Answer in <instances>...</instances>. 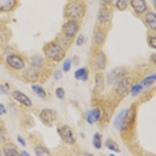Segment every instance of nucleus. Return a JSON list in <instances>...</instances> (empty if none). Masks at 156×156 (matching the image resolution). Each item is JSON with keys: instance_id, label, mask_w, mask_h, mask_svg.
Listing matches in <instances>:
<instances>
[{"instance_id": "f257e3e1", "label": "nucleus", "mask_w": 156, "mask_h": 156, "mask_svg": "<svg viewBox=\"0 0 156 156\" xmlns=\"http://www.w3.org/2000/svg\"><path fill=\"white\" fill-rule=\"evenodd\" d=\"M136 119V106L125 108L118 113L114 120V126L121 133L128 131L134 125Z\"/></svg>"}, {"instance_id": "f03ea898", "label": "nucleus", "mask_w": 156, "mask_h": 156, "mask_svg": "<svg viewBox=\"0 0 156 156\" xmlns=\"http://www.w3.org/2000/svg\"><path fill=\"white\" fill-rule=\"evenodd\" d=\"M43 54L44 58L50 62L58 63L66 58V48L62 46L56 41H51L44 44L43 47Z\"/></svg>"}, {"instance_id": "7ed1b4c3", "label": "nucleus", "mask_w": 156, "mask_h": 156, "mask_svg": "<svg viewBox=\"0 0 156 156\" xmlns=\"http://www.w3.org/2000/svg\"><path fill=\"white\" fill-rule=\"evenodd\" d=\"M87 7L84 2L80 0H71L65 6L64 15L66 20H76L81 21L84 17Z\"/></svg>"}, {"instance_id": "20e7f679", "label": "nucleus", "mask_w": 156, "mask_h": 156, "mask_svg": "<svg viewBox=\"0 0 156 156\" xmlns=\"http://www.w3.org/2000/svg\"><path fill=\"white\" fill-rule=\"evenodd\" d=\"M4 62L12 72H21L27 67V60L24 56L19 53H8L4 58Z\"/></svg>"}, {"instance_id": "39448f33", "label": "nucleus", "mask_w": 156, "mask_h": 156, "mask_svg": "<svg viewBox=\"0 0 156 156\" xmlns=\"http://www.w3.org/2000/svg\"><path fill=\"white\" fill-rule=\"evenodd\" d=\"M57 133L60 136L61 140L69 145H74L76 143L77 137L75 131L70 126L67 124H58L56 128Z\"/></svg>"}, {"instance_id": "423d86ee", "label": "nucleus", "mask_w": 156, "mask_h": 156, "mask_svg": "<svg viewBox=\"0 0 156 156\" xmlns=\"http://www.w3.org/2000/svg\"><path fill=\"white\" fill-rule=\"evenodd\" d=\"M80 27H81V23L80 20H66V21L62 24L60 33H62L66 37L74 40L80 31Z\"/></svg>"}, {"instance_id": "0eeeda50", "label": "nucleus", "mask_w": 156, "mask_h": 156, "mask_svg": "<svg viewBox=\"0 0 156 156\" xmlns=\"http://www.w3.org/2000/svg\"><path fill=\"white\" fill-rule=\"evenodd\" d=\"M112 16H113V12L110 6L101 5L97 13V25L108 29L112 20Z\"/></svg>"}, {"instance_id": "6e6552de", "label": "nucleus", "mask_w": 156, "mask_h": 156, "mask_svg": "<svg viewBox=\"0 0 156 156\" xmlns=\"http://www.w3.org/2000/svg\"><path fill=\"white\" fill-rule=\"evenodd\" d=\"M108 30V28L96 25L92 35V44L94 48H101L106 41Z\"/></svg>"}, {"instance_id": "1a4fd4ad", "label": "nucleus", "mask_w": 156, "mask_h": 156, "mask_svg": "<svg viewBox=\"0 0 156 156\" xmlns=\"http://www.w3.org/2000/svg\"><path fill=\"white\" fill-rule=\"evenodd\" d=\"M132 86V80L130 77L123 76L118 80L114 88L115 95L119 98H124L129 94Z\"/></svg>"}, {"instance_id": "9d476101", "label": "nucleus", "mask_w": 156, "mask_h": 156, "mask_svg": "<svg viewBox=\"0 0 156 156\" xmlns=\"http://www.w3.org/2000/svg\"><path fill=\"white\" fill-rule=\"evenodd\" d=\"M92 64L98 72L105 70L107 66V57L101 48H94L92 53Z\"/></svg>"}, {"instance_id": "9b49d317", "label": "nucleus", "mask_w": 156, "mask_h": 156, "mask_svg": "<svg viewBox=\"0 0 156 156\" xmlns=\"http://www.w3.org/2000/svg\"><path fill=\"white\" fill-rule=\"evenodd\" d=\"M21 77L25 82L34 83L39 81L41 79V71L40 69L31 66H27L21 72Z\"/></svg>"}, {"instance_id": "f8f14e48", "label": "nucleus", "mask_w": 156, "mask_h": 156, "mask_svg": "<svg viewBox=\"0 0 156 156\" xmlns=\"http://www.w3.org/2000/svg\"><path fill=\"white\" fill-rule=\"evenodd\" d=\"M39 118L44 125L51 126H53L57 121L58 114L56 111L51 108H43L39 113Z\"/></svg>"}, {"instance_id": "ddd939ff", "label": "nucleus", "mask_w": 156, "mask_h": 156, "mask_svg": "<svg viewBox=\"0 0 156 156\" xmlns=\"http://www.w3.org/2000/svg\"><path fill=\"white\" fill-rule=\"evenodd\" d=\"M10 96L15 101L18 102L19 104L23 105V106L27 107V108H30V107L32 106L31 99L27 94L22 92L21 90H12L10 93Z\"/></svg>"}, {"instance_id": "4468645a", "label": "nucleus", "mask_w": 156, "mask_h": 156, "mask_svg": "<svg viewBox=\"0 0 156 156\" xmlns=\"http://www.w3.org/2000/svg\"><path fill=\"white\" fill-rule=\"evenodd\" d=\"M129 5H130L133 12L138 16H143L148 10L146 0H129Z\"/></svg>"}, {"instance_id": "2eb2a0df", "label": "nucleus", "mask_w": 156, "mask_h": 156, "mask_svg": "<svg viewBox=\"0 0 156 156\" xmlns=\"http://www.w3.org/2000/svg\"><path fill=\"white\" fill-rule=\"evenodd\" d=\"M2 151L5 156H20V151L17 146L11 142L10 140L2 143Z\"/></svg>"}, {"instance_id": "dca6fc26", "label": "nucleus", "mask_w": 156, "mask_h": 156, "mask_svg": "<svg viewBox=\"0 0 156 156\" xmlns=\"http://www.w3.org/2000/svg\"><path fill=\"white\" fill-rule=\"evenodd\" d=\"M19 5L18 0H0V13L13 12Z\"/></svg>"}, {"instance_id": "f3484780", "label": "nucleus", "mask_w": 156, "mask_h": 156, "mask_svg": "<svg viewBox=\"0 0 156 156\" xmlns=\"http://www.w3.org/2000/svg\"><path fill=\"white\" fill-rule=\"evenodd\" d=\"M143 20L150 31L155 32L156 30V13L153 11H147L143 15Z\"/></svg>"}, {"instance_id": "a211bd4d", "label": "nucleus", "mask_w": 156, "mask_h": 156, "mask_svg": "<svg viewBox=\"0 0 156 156\" xmlns=\"http://www.w3.org/2000/svg\"><path fill=\"white\" fill-rule=\"evenodd\" d=\"M105 88V77L101 71L98 72L94 76V91L97 94L102 92Z\"/></svg>"}, {"instance_id": "6ab92c4d", "label": "nucleus", "mask_w": 156, "mask_h": 156, "mask_svg": "<svg viewBox=\"0 0 156 156\" xmlns=\"http://www.w3.org/2000/svg\"><path fill=\"white\" fill-rule=\"evenodd\" d=\"M28 62L30 66L37 68L38 69H41L44 67V65H45V58L41 55L36 54V55H32L29 58Z\"/></svg>"}, {"instance_id": "aec40b11", "label": "nucleus", "mask_w": 156, "mask_h": 156, "mask_svg": "<svg viewBox=\"0 0 156 156\" xmlns=\"http://www.w3.org/2000/svg\"><path fill=\"white\" fill-rule=\"evenodd\" d=\"M101 116V110L99 108H94L87 112L86 114V121L87 123L93 125L99 120Z\"/></svg>"}, {"instance_id": "412c9836", "label": "nucleus", "mask_w": 156, "mask_h": 156, "mask_svg": "<svg viewBox=\"0 0 156 156\" xmlns=\"http://www.w3.org/2000/svg\"><path fill=\"white\" fill-rule=\"evenodd\" d=\"M74 77L76 80L80 81H87L89 78V70L87 67H80L74 72Z\"/></svg>"}, {"instance_id": "4be33fe9", "label": "nucleus", "mask_w": 156, "mask_h": 156, "mask_svg": "<svg viewBox=\"0 0 156 156\" xmlns=\"http://www.w3.org/2000/svg\"><path fill=\"white\" fill-rule=\"evenodd\" d=\"M55 41L57 42H58L59 44L63 46L65 48H70L71 45L73 44V39H71L69 37H66L65 35L62 34V33H59V34L57 35L56 38H55Z\"/></svg>"}, {"instance_id": "5701e85b", "label": "nucleus", "mask_w": 156, "mask_h": 156, "mask_svg": "<svg viewBox=\"0 0 156 156\" xmlns=\"http://www.w3.org/2000/svg\"><path fill=\"white\" fill-rule=\"evenodd\" d=\"M105 146L106 147L107 149H108L109 151H112V152L115 153H119L121 152L120 147L117 142H115V140H112L111 138H108L105 141Z\"/></svg>"}, {"instance_id": "b1692460", "label": "nucleus", "mask_w": 156, "mask_h": 156, "mask_svg": "<svg viewBox=\"0 0 156 156\" xmlns=\"http://www.w3.org/2000/svg\"><path fill=\"white\" fill-rule=\"evenodd\" d=\"M122 72H123L122 69H121V70H119V68H116V69H114L113 70H112V73L108 76L111 82L115 83V81H118L119 80H120L121 78L125 76V73H122Z\"/></svg>"}, {"instance_id": "393cba45", "label": "nucleus", "mask_w": 156, "mask_h": 156, "mask_svg": "<svg viewBox=\"0 0 156 156\" xmlns=\"http://www.w3.org/2000/svg\"><path fill=\"white\" fill-rule=\"evenodd\" d=\"M31 89L39 98H41L42 99H45L47 98L46 90H44L42 86L37 85V84H34H34L31 85Z\"/></svg>"}, {"instance_id": "a878e982", "label": "nucleus", "mask_w": 156, "mask_h": 156, "mask_svg": "<svg viewBox=\"0 0 156 156\" xmlns=\"http://www.w3.org/2000/svg\"><path fill=\"white\" fill-rule=\"evenodd\" d=\"M34 154L37 156H48L51 155V152L45 146L39 144L34 147Z\"/></svg>"}, {"instance_id": "bb28decb", "label": "nucleus", "mask_w": 156, "mask_h": 156, "mask_svg": "<svg viewBox=\"0 0 156 156\" xmlns=\"http://www.w3.org/2000/svg\"><path fill=\"white\" fill-rule=\"evenodd\" d=\"M92 144L96 149H101L102 147V136L98 132H96L93 136Z\"/></svg>"}, {"instance_id": "cd10ccee", "label": "nucleus", "mask_w": 156, "mask_h": 156, "mask_svg": "<svg viewBox=\"0 0 156 156\" xmlns=\"http://www.w3.org/2000/svg\"><path fill=\"white\" fill-rule=\"evenodd\" d=\"M156 80V74L155 73H153V74L149 75V76H147L145 78H144L143 80H141V84L143 87H146V86H150L152 85L155 83Z\"/></svg>"}, {"instance_id": "c85d7f7f", "label": "nucleus", "mask_w": 156, "mask_h": 156, "mask_svg": "<svg viewBox=\"0 0 156 156\" xmlns=\"http://www.w3.org/2000/svg\"><path fill=\"white\" fill-rule=\"evenodd\" d=\"M129 3V0H116L115 1V8L119 11H124L127 9Z\"/></svg>"}, {"instance_id": "c756f323", "label": "nucleus", "mask_w": 156, "mask_h": 156, "mask_svg": "<svg viewBox=\"0 0 156 156\" xmlns=\"http://www.w3.org/2000/svg\"><path fill=\"white\" fill-rule=\"evenodd\" d=\"M147 44H148L149 47H151V48H156V36L155 32L151 31V33L147 36Z\"/></svg>"}, {"instance_id": "7c9ffc66", "label": "nucleus", "mask_w": 156, "mask_h": 156, "mask_svg": "<svg viewBox=\"0 0 156 156\" xmlns=\"http://www.w3.org/2000/svg\"><path fill=\"white\" fill-rule=\"evenodd\" d=\"M9 140V135H8L6 129L3 126L0 125V143H4Z\"/></svg>"}, {"instance_id": "2f4dec72", "label": "nucleus", "mask_w": 156, "mask_h": 156, "mask_svg": "<svg viewBox=\"0 0 156 156\" xmlns=\"http://www.w3.org/2000/svg\"><path fill=\"white\" fill-rule=\"evenodd\" d=\"M10 38V32L9 30L5 28V27H2V29H0V39L3 41H7L8 39Z\"/></svg>"}, {"instance_id": "473e14b6", "label": "nucleus", "mask_w": 156, "mask_h": 156, "mask_svg": "<svg viewBox=\"0 0 156 156\" xmlns=\"http://www.w3.org/2000/svg\"><path fill=\"white\" fill-rule=\"evenodd\" d=\"M55 94L56 98L59 100H63L66 97V90L63 87H58L55 90Z\"/></svg>"}, {"instance_id": "72a5a7b5", "label": "nucleus", "mask_w": 156, "mask_h": 156, "mask_svg": "<svg viewBox=\"0 0 156 156\" xmlns=\"http://www.w3.org/2000/svg\"><path fill=\"white\" fill-rule=\"evenodd\" d=\"M143 89V86L140 84V83H136L134 85L131 86V88H130V93H131L132 96H136Z\"/></svg>"}, {"instance_id": "f704fd0d", "label": "nucleus", "mask_w": 156, "mask_h": 156, "mask_svg": "<svg viewBox=\"0 0 156 156\" xmlns=\"http://www.w3.org/2000/svg\"><path fill=\"white\" fill-rule=\"evenodd\" d=\"M71 66H72V61L70 58H66V60L64 61L63 64H62V70L64 72H69L71 69Z\"/></svg>"}, {"instance_id": "c9c22d12", "label": "nucleus", "mask_w": 156, "mask_h": 156, "mask_svg": "<svg viewBox=\"0 0 156 156\" xmlns=\"http://www.w3.org/2000/svg\"><path fill=\"white\" fill-rule=\"evenodd\" d=\"M84 43H85V37L83 36V34H79L76 37V44L77 46H82Z\"/></svg>"}, {"instance_id": "e433bc0d", "label": "nucleus", "mask_w": 156, "mask_h": 156, "mask_svg": "<svg viewBox=\"0 0 156 156\" xmlns=\"http://www.w3.org/2000/svg\"><path fill=\"white\" fill-rule=\"evenodd\" d=\"M62 77V72L61 69H55V71H54V73H53V78H54V80H61Z\"/></svg>"}, {"instance_id": "4c0bfd02", "label": "nucleus", "mask_w": 156, "mask_h": 156, "mask_svg": "<svg viewBox=\"0 0 156 156\" xmlns=\"http://www.w3.org/2000/svg\"><path fill=\"white\" fill-rule=\"evenodd\" d=\"M10 90V87L9 84L5 83V84H0V91L4 94H7Z\"/></svg>"}, {"instance_id": "58836bf2", "label": "nucleus", "mask_w": 156, "mask_h": 156, "mask_svg": "<svg viewBox=\"0 0 156 156\" xmlns=\"http://www.w3.org/2000/svg\"><path fill=\"white\" fill-rule=\"evenodd\" d=\"M113 0H100V3H101V5H108V6H110L112 5Z\"/></svg>"}, {"instance_id": "ea45409f", "label": "nucleus", "mask_w": 156, "mask_h": 156, "mask_svg": "<svg viewBox=\"0 0 156 156\" xmlns=\"http://www.w3.org/2000/svg\"><path fill=\"white\" fill-rule=\"evenodd\" d=\"M17 141L19 142L20 144V145H22L23 147H26V145H27V144H26V141H25V140L23 138V137H22V136H17Z\"/></svg>"}, {"instance_id": "a19ab883", "label": "nucleus", "mask_w": 156, "mask_h": 156, "mask_svg": "<svg viewBox=\"0 0 156 156\" xmlns=\"http://www.w3.org/2000/svg\"><path fill=\"white\" fill-rule=\"evenodd\" d=\"M5 112H6V109H5V106H4L2 104L0 103V115H3V114H5Z\"/></svg>"}, {"instance_id": "79ce46f5", "label": "nucleus", "mask_w": 156, "mask_h": 156, "mask_svg": "<svg viewBox=\"0 0 156 156\" xmlns=\"http://www.w3.org/2000/svg\"><path fill=\"white\" fill-rule=\"evenodd\" d=\"M20 155L29 156V155H30V154H29V153H27L26 151H20Z\"/></svg>"}, {"instance_id": "37998d69", "label": "nucleus", "mask_w": 156, "mask_h": 156, "mask_svg": "<svg viewBox=\"0 0 156 156\" xmlns=\"http://www.w3.org/2000/svg\"><path fill=\"white\" fill-rule=\"evenodd\" d=\"M153 1V2H154V8H155V0H152Z\"/></svg>"}, {"instance_id": "c03bdc74", "label": "nucleus", "mask_w": 156, "mask_h": 156, "mask_svg": "<svg viewBox=\"0 0 156 156\" xmlns=\"http://www.w3.org/2000/svg\"><path fill=\"white\" fill-rule=\"evenodd\" d=\"M2 148H0V155H2Z\"/></svg>"}]
</instances>
